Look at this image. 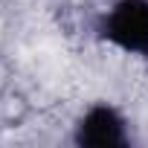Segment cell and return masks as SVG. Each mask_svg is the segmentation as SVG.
Segmentation results:
<instances>
[{"label": "cell", "mask_w": 148, "mask_h": 148, "mask_svg": "<svg viewBox=\"0 0 148 148\" xmlns=\"http://www.w3.org/2000/svg\"><path fill=\"white\" fill-rule=\"evenodd\" d=\"M105 35L122 49L148 55V0H122L105 21Z\"/></svg>", "instance_id": "6da1fadb"}, {"label": "cell", "mask_w": 148, "mask_h": 148, "mask_svg": "<svg viewBox=\"0 0 148 148\" xmlns=\"http://www.w3.org/2000/svg\"><path fill=\"white\" fill-rule=\"evenodd\" d=\"M76 139L82 145H99V148L102 145H125V125L116 116V110H110V108H93L82 119Z\"/></svg>", "instance_id": "7a4b0ae2"}]
</instances>
